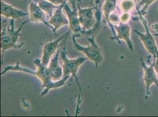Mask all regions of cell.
<instances>
[{"label": "cell", "instance_id": "6da1fadb", "mask_svg": "<svg viewBox=\"0 0 158 117\" xmlns=\"http://www.w3.org/2000/svg\"><path fill=\"white\" fill-rule=\"evenodd\" d=\"M33 63L37 67L36 70H32L27 67H24L21 66L19 62H17L15 65H9L6 66L1 74L2 76L8 72H20L25 73L28 74L36 76L42 83V87L44 90L42 91L40 97H42L46 96L47 94L52 89H59L64 86L67 83L70 78V76H64L59 81H54L50 73L49 72L48 66L44 65L41 62V59L35 58L33 60Z\"/></svg>", "mask_w": 158, "mask_h": 117}, {"label": "cell", "instance_id": "7a4b0ae2", "mask_svg": "<svg viewBox=\"0 0 158 117\" xmlns=\"http://www.w3.org/2000/svg\"><path fill=\"white\" fill-rule=\"evenodd\" d=\"M14 20L11 19L9 25L4 28L1 32V51L2 63L3 62V55L5 52L11 49H20L24 45V42L19 43V39L21 35V31L27 23L30 22L29 19L24 21L17 29L14 28Z\"/></svg>", "mask_w": 158, "mask_h": 117}, {"label": "cell", "instance_id": "3957f363", "mask_svg": "<svg viewBox=\"0 0 158 117\" xmlns=\"http://www.w3.org/2000/svg\"><path fill=\"white\" fill-rule=\"evenodd\" d=\"M65 47H63L60 50V57L63 61V68L64 72V76H72L76 80L77 85L79 87V96L77 101V108L76 115H77L79 113V107L81 104V87L80 83L79 81V77L77 76V72L79 70V67L82 65L85 61L87 60V57L80 56L77 58H69L67 56V53L65 50Z\"/></svg>", "mask_w": 158, "mask_h": 117}, {"label": "cell", "instance_id": "277c9868", "mask_svg": "<svg viewBox=\"0 0 158 117\" xmlns=\"http://www.w3.org/2000/svg\"><path fill=\"white\" fill-rule=\"evenodd\" d=\"M77 9L79 21L83 30L82 33L90 31L98 32L102 22L100 9H96L94 7L82 8L80 7V4H77Z\"/></svg>", "mask_w": 158, "mask_h": 117}, {"label": "cell", "instance_id": "5b68a950", "mask_svg": "<svg viewBox=\"0 0 158 117\" xmlns=\"http://www.w3.org/2000/svg\"><path fill=\"white\" fill-rule=\"evenodd\" d=\"M78 36L77 35H73V43L76 49L79 52L83 53L86 55L87 58L94 63L95 67L98 68L99 65L103 62V56L99 46L95 42V37L87 39L89 43V45L87 46H83L79 44L76 40V38Z\"/></svg>", "mask_w": 158, "mask_h": 117}, {"label": "cell", "instance_id": "8992f818", "mask_svg": "<svg viewBox=\"0 0 158 117\" xmlns=\"http://www.w3.org/2000/svg\"><path fill=\"white\" fill-rule=\"evenodd\" d=\"M138 11L140 20L145 28V32H141L137 29H135L134 32L139 37L146 51L151 55L154 61L156 58V51L158 49V46L154 39L153 35H152L150 31L146 20H145L143 15L139 12V10H138Z\"/></svg>", "mask_w": 158, "mask_h": 117}, {"label": "cell", "instance_id": "52a82bcc", "mask_svg": "<svg viewBox=\"0 0 158 117\" xmlns=\"http://www.w3.org/2000/svg\"><path fill=\"white\" fill-rule=\"evenodd\" d=\"M70 33V31H69L63 34L58 39L48 42L44 44V45L43 46L42 58H41V62L44 65H48L53 55L57 53L56 51L58 49L61 42L63 41L67 37H68Z\"/></svg>", "mask_w": 158, "mask_h": 117}, {"label": "cell", "instance_id": "ba28073f", "mask_svg": "<svg viewBox=\"0 0 158 117\" xmlns=\"http://www.w3.org/2000/svg\"><path fill=\"white\" fill-rule=\"evenodd\" d=\"M140 61L143 70V80L146 87V95L149 96L151 94L150 88L152 85H155L158 87V74L155 71L153 63L151 65H147L142 58H140Z\"/></svg>", "mask_w": 158, "mask_h": 117}, {"label": "cell", "instance_id": "9c48e42d", "mask_svg": "<svg viewBox=\"0 0 158 117\" xmlns=\"http://www.w3.org/2000/svg\"><path fill=\"white\" fill-rule=\"evenodd\" d=\"M63 9L67 16V18L69 21V26L74 34H76L80 37L83 32L81 26L79 21L78 9L77 8H71L69 4L66 2L64 4Z\"/></svg>", "mask_w": 158, "mask_h": 117}, {"label": "cell", "instance_id": "30bf717a", "mask_svg": "<svg viewBox=\"0 0 158 117\" xmlns=\"http://www.w3.org/2000/svg\"><path fill=\"white\" fill-rule=\"evenodd\" d=\"M28 13L30 17V22L35 24L43 23L53 31V27L51 26L46 20V13L40 7L37 1H32L28 7Z\"/></svg>", "mask_w": 158, "mask_h": 117}, {"label": "cell", "instance_id": "8fae6325", "mask_svg": "<svg viewBox=\"0 0 158 117\" xmlns=\"http://www.w3.org/2000/svg\"><path fill=\"white\" fill-rule=\"evenodd\" d=\"M114 29L116 33L117 41L120 44V40H123L125 42L129 49L133 52L134 47L131 40V27L128 24L120 22L118 25H114Z\"/></svg>", "mask_w": 158, "mask_h": 117}, {"label": "cell", "instance_id": "7c38bea8", "mask_svg": "<svg viewBox=\"0 0 158 117\" xmlns=\"http://www.w3.org/2000/svg\"><path fill=\"white\" fill-rule=\"evenodd\" d=\"M66 4V3H65ZM60 6L53 13L52 17L48 21L49 24L53 27V32L56 35V32L63 26L69 25V21L68 18L63 13L62 9L64 4Z\"/></svg>", "mask_w": 158, "mask_h": 117}, {"label": "cell", "instance_id": "4fadbf2b", "mask_svg": "<svg viewBox=\"0 0 158 117\" xmlns=\"http://www.w3.org/2000/svg\"><path fill=\"white\" fill-rule=\"evenodd\" d=\"M1 15L6 19L17 20L24 17L28 16L29 13L23 10L16 8L13 6L10 5L2 1H1Z\"/></svg>", "mask_w": 158, "mask_h": 117}, {"label": "cell", "instance_id": "5bb4252c", "mask_svg": "<svg viewBox=\"0 0 158 117\" xmlns=\"http://www.w3.org/2000/svg\"><path fill=\"white\" fill-rule=\"evenodd\" d=\"M59 53L57 52L54 56L51 59L48 65V68L52 79L55 81H59L64 77L63 68L59 63Z\"/></svg>", "mask_w": 158, "mask_h": 117}, {"label": "cell", "instance_id": "9a60e30c", "mask_svg": "<svg viewBox=\"0 0 158 117\" xmlns=\"http://www.w3.org/2000/svg\"><path fill=\"white\" fill-rule=\"evenodd\" d=\"M117 1L118 0H105L102 7V10L105 16L106 21L108 25L110 28L112 33L114 35V39L116 40H117V38H116V33L115 31V29L110 24L109 17L111 15V13L114 12V10L117 6Z\"/></svg>", "mask_w": 158, "mask_h": 117}, {"label": "cell", "instance_id": "2e32d148", "mask_svg": "<svg viewBox=\"0 0 158 117\" xmlns=\"http://www.w3.org/2000/svg\"><path fill=\"white\" fill-rule=\"evenodd\" d=\"M37 2L49 18L52 17L55 11L60 7L53 4L47 0H37Z\"/></svg>", "mask_w": 158, "mask_h": 117}, {"label": "cell", "instance_id": "e0dca14e", "mask_svg": "<svg viewBox=\"0 0 158 117\" xmlns=\"http://www.w3.org/2000/svg\"><path fill=\"white\" fill-rule=\"evenodd\" d=\"M156 0H139L138 6H137V9L143 15H145L147 13L149 7L155 2Z\"/></svg>", "mask_w": 158, "mask_h": 117}, {"label": "cell", "instance_id": "ac0fdd59", "mask_svg": "<svg viewBox=\"0 0 158 117\" xmlns=\"http://www.w3.org/2000/svg\"><path fill=\"white\" fill-rule=\"evenodd\" d=\"M119 6L123 13H130L135 8V3L133 0H122Z\"/></svg>", "mask_w": 158, "mask_h": 117}, {"label": "cell", "instance_id": "d6986e66", "mask_svg": "<svg viewBox=\"0 0 158 117\" xmlns=\"http://www.w3.org/2000/svg\"><path fill=\"white\" fill-rule=\"evenodd\" d=\"M131 18V15L129 13H123L120 16V22L127 24V22L130 21Z\"/></svg>", "mask_w": 158, "mask_h": 117}, {"label": "cell", "instance_id": "ffe728a7", "mask_svg": "<svg viewBox=\"0 0 158 117\" xmlns=\"http://www.w3.org/2000/svg\"><path fill=\"white\" fill-rule=\"evenodd\" d=\"M47 1H48L49 2L53 3V4L57 6H60L67 2L66 0H47Z\"/></svg>", "mask_w": 158, "mask_h": 117}, {"label": "cell", "instance_id": "44dd1931", "mask_svg": "<svg viewBox=\"0 0 158 117\" xmlns=\"http://www.w3.org/2000/svg\"><path fill=\"white\" fill-rule=\"evenodd\" d=\"M66 2H69L72 4V7L73 8H77V4H81V0H66Z\"/></svg>", "mask_w": 158, "mask_h": 117}, {"label": "cell", "instance_id": "7402d4cb", "mask_svg": "<svg viewBox=\"0 0 158 117\" xmlns=\"http://www.w3.org/2000/svg\"><path fill=\"white\" fill-rule=\"evenodd\" d=\"M153 65L155 69V71L156 72L158 76V49L156 51V58L155 60L153 61Z\"/></svg>", "mask_w": 158, "mask_h": 117}, {"label": "cell", "instance_id": "603a6c76", "mask_svg": "<svg viewBox=\"0 0 158 117\" xmlns=\"http://www.w3.org/2000/svg\"><path fill=\"white\" fill-rule=\"evenodd\" d=\"M91 2L93 4L94 6V7H96V9H100V5L101 4L102 0H91Z\"/></svg>", "mask_w": 158, "mask_h": 117}, {"label": "cell", "instance_id": "cb8c5ba5", "mask_svg": "<svg viewBox=\"0 0 158 117\" xmlns=\"http://www.w3.org/2000/svg\"><path fill=\"white\" fill-rule=\"evenodd\" d=\"M153 36H154V37H158V32L154 33Z\"/></svg>", "mask_w": 158, "mask_h": 117}, {"label": "cell", "instance_id": "d4e9b609", "mask_svg": "<svg viewBox=\"0 0 158 117\" xmlns=\"http://www.w3.org/2000/svg\"><path fill=\"white\" fill-rule=\"evenodd\" d=\"M25 1H27V0H25ZM32 1H33V2H36V1H37V0H33Z\"/></svg>", "mask_w": 158, "mask_h": 117}]
</instances>
